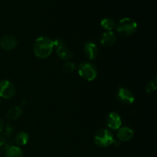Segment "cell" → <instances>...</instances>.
Instances as JSON below:
<instances>
[{
  "mask_svg": "<svg viewBox=\"0 0 157 157\" xmlns=\"http://www.w3.org/2000/svg\"><path fill=\"white\" fill-rule=\"evenodd\" d=\"M76 68V66L74 63L70 62V61H67L65 64L63 65L62 70L64 73L66 74H71L72 72H74V71Z\"/></svg>",
  "mask_w": 157,
  "mask_h": 157,
  "instance_id": "e0dca14e",
  "label": "cell"
},
{
  "mask_svg": "<svg viewBox=\"0 0 157 157\" xmlns=\"http://www.w3.org/2000/svg\"><path fill=\"white\" fill-rule=\"evenodd\" d=\"M80 76L88 81H92L98 76V71L94 64L89 62L81 63L78 67Z\"/></svg>",
  "mask_w": 157,
  "mask_h": 157,
  "instance_id": "277c9868",
  "label": "cell"
},
{
  "mask_svg": "<svg viewBox=\"0 0 157 157\" xmlns=\"http://www.w3.org/2000/svg\"><path fill=\"white\" fill-rule=\"evenodd\" d=\"M117 37L112 32H107L104 33L101 38V44L104 47H110L116 43Z\"/></svg>",
  "mask_w": 157,
  "mask_h": 157,
  "instance_id": "8fae6325",
  "label": "cell"
},
{
  "mask_svg": "<svg viewBox=\"0 0 157 157\" xmlns=\"http://www.w3.org/2000/svg\"><path fill=\"white\" fill-rule=\"evenodd\" d=\"M5 157H24V154L19 147L12 146L6 150Z\"/></svg>",
  "mask_w": 157,
  "mask_h": 157,
  "instance_id": "4fadbf2b",
  "label": "cell"
},
{
  "mask_svg": "<svg viewBox=\"0 0 157 157\" xmlns=\"http://www.w3.org/2000/svg\"><path fill=\"white\" fill-rule=\"evenodd\" d=\"M17 45L16 38L10 35H6L0 40V46L2 49L6 51H10L15 48Z\"/></svg>",
  "mask_w": 157,
  "mask_h": 157,
  "instance_id": "9c48e42d",
  "label": "cell"
},
{
  "mask_svg": "<svg viewBox=\"0 0 157 157\" xmlns=\"http://www.w3.org/2000/svg\"><path fill=\"white\" fill-rule=\"evenodd\" d=\"M117 32L122 36H129L134 33L137 29V24L130 18H124L117 25Z\"/></svg>",
  "mask_w": 157,
  "mask_h": 157,
  "instance_id": "7a4b0ae2",
  "label": "cell"
},
{
  "mask_svg": "<svg viewBox=\"0 0 157 157\" xmlns=\"http://www.w3.org/2000/svg\"><path fill=\"white\" fill-rule=\"evenodd\" d=\"M84 53H85L86 56L87 57L88 59L93 60L95 59L98 56V49L97 47L96 44L91 42V41H87L84 44Z\"/></svg>",
  "mask_w": 157,
  "mask_h": 157,
  "instance_id": "30bf717a",
  "label": "cell"
},
{
  "mask_svg": "<svg viewBox=\"0 0 157 157\" xmlns=\"http://www.w3.org/2000/svg\"><path fill=\"white\" fill-rule=\"evenodd\" d=\"M16 94L15 85L11 81L4 80L0 81V98L11 99Z\"/></svg>",
  "mask_w": 157,
  "mask_h": 157,
  "instance_id": "8992f818",
  "label": "cell"
},
{
  "mask_svg": "<svg viewBox=\"0 0 157 157\" xmlns=\"http://www.w3.org/2000/svg\"><path fill=\"white\" fill-rule=\"evenodd\" d=\"M54 45L56 48V52L58 56L64 61H68L72 58V52L67 48L62 39H56L54 41Z\"/></svg>",
  "mask_w": 157,
  "mask_h": 157,
  "instance_id": "5b68a950",
  "label": "cell"
},
{
  "mask_svg": "<svg viewBox=\"0 0 157 157\" xmlns=\"http://www.w3.org/2000/svg\"><path fill=\"white\" fill-rule=\"evenodd\" d=\"M117 99L121 103L124 104H130L134 102V95L128 89L121 87L117 93Z\"/></svg>",
  "mask_w": 157,
  "mask_h": 157,
  "instance_id": "52a82bcc",
  "label": "cell"
},
{
  "mask_svg": "<svg viewBox=\"0 0 157 157\" xmlns=\"http://www.w3.org/2000/svg\"><path fill=\"white\" fill-rule=\"evenodd\" d=\"M106 122H107V125L113 130H118L122 124L121 117L116 112H111L107 116Z\"/></svg>",
  "mask_w": 157,
  "mask_h": 157,
  "instance_id": "ba28073f",
  "label": "cell"
},
{
  "mask_svg": "<svg viewBox=\"0 0 157 157\" xmlns=\"http://www.w3.org/2000/svg\"><path fill=\"white\" fill-rule=\"evenodd\" d=\"M22 109L20 107H14L8 111L7 118L10 121H15L18 119L22 114Z\"/></svg>",
  "mask_w": 157,
  "mask_h": 157,
  "instance_id": "5bb4252c",
  "label": "cell"
},
{
  "mask_svg": "<svg viewBox=\"0 0 157 157\" xmlns=\"http://www.w3.org/2000/svg\"><path fill=\"white\" fill-rule=\"evenodd\" d=\"M29 140V136L26 132L21 131L17 133L15 136V142L18 145L24 146L28 144Z\"/></svg>",
  "mask_w": 157,
  "mask_h": 157,
  "instance_id": "9a60e30c",
  "label": "cell"
},
{
  "mask_svg": "<svg viewBox=\"0 0 157 157\" xmlns=\"http://www.w3.org/2000/svg\"><path fill=\"white\" fill-rule=\"evenodd\" d=\"M6 144V138L2 134H0V147Z\"/></svg>",
  "mask_w": 157,
  "mask_h": 157,
  "instance_id": "ffe728a7",
  "label": "cell"
},
{
  "mask_svg": "<svg viewBox=\"0 0 157 157\" xmlns=\"http://www.w3.org/2000/svg\"><path fill=\"white\" fill-rule=\"evenodd\" d=\"M147 93H152V92L155 91L156 90V78H155L153 81H150V82L147 84V87H146Z\"/></svg>",
  "mask_w": 157,
  "mask_h": 157,
  "instance_id": "ac0fdd59",
  "label": "cell"
},
{
  "mask_svg": "<svg viewBox=\"0 0 157 157\" xmlns=\"http://www.w3.org/2000/svg\"><path fill=\"white\" fill-rule=\"evenodd\" d=\"M117 136L121 141H128L133 136V131L129 127H123L118 130Z\"/></svg>",
  "mask_w": 157,
  "mask_h": 157,
  "instance_id": "7c38bea8",
  "label": "cell"
},
{
  "mask_svg": "<svg viewBox=\"0 0 157 157\" xmlns=\"http://www.w3.org/2000/svg\"><path fill=\"white\" fill-rule=\"evenodd\" d=\"M3 128H4V123H3V121L2 120V118L0 117V132L2 131Z\"/></svg>",
  "mask_w": 157,
  "mask_h": 157,
  "instance_id": "44dd1931",
  "label": "cell"
},
{
  "mask_svg": "<svg viewBox=\"0 0 157 157\" xmlns=\"http://www.w3.org/2000/svg\"><path fill=\"white\" fill-rule=\"evenodd\" d=\"M54 41L48 37L41 36L37 38L34 44V52L39 58H48L53 51Z\"/></svg>",
  "mask_w": 157,
  "mask_h": 157,
  "instance_id": "6da1fadb",
  "label": "cell"
},
{
  "mask_svg": "<svg viewBox=\"0 0 157 157\" xmlns=\"http://www.w3.org/2000/svg\"><path fill=\"white\" fill-rule=\"evenodd\" d=\"M1 101H1V98H0V104H1Z\"/></svg>",
  "mask_w": 157,
  "mask_h": 157,
  "instance_id": "7402d4cb",
  "label": "cell"
},
{
  "mask_svg": "<svg viewBox=\"0 0 157 157\" xmlns=\"http://www.w3.org/2000/svg\"><path fill=\"white\" fill-rule=\"evenodd\" d=\"M94 140V144L99 147H107L116 142L111 132L107 129L98 130L95 134Z\"/></svg>",
  "mask_w": 157,
  "mask_h": 157,
  "instance_id": "3957f363",
  "label": "cell"
},
{
  "mask_svg": "<svg viewBox=\"0 0 157 157\" xmlns=\"http://www.w3.org/2000/svg\"><path fill=\"white\" fill-rule=\"evenodd\" d=\"M101 25L104 29L108 30V32H111V30H113L116 27V23H115L114 20H113L112 18H105L101 20Z\"/></svg>",
  "mask_w": 157,
  "mask_h": 157,
  "instance_id": "2e32d148",
  "label": "cell"
},
{
  "mask_svg": "<svg viewBox=\"0 0 157 157\" xmlns=\"http://www.w3.org/2000/svg\"><path fill=\"white\" fill-rule=\"evenodd\" d=\"M13 132H14V127H12V125L8 124L7 125H6V129H5V135L9 137V136H10L12 134Z\"/></svg>",
  "mask_w": 157,
  "mask_h": 157,
  "instance_id": "d6986e66",
  "label": "cell"
}]
</instances>
